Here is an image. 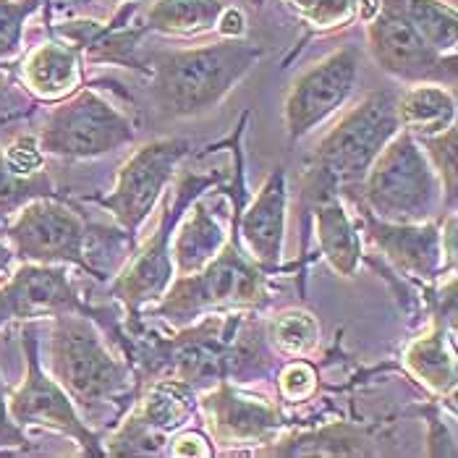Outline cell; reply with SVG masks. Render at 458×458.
I'll return each instance as SVG.
<instances>
[{
	"instance_id": "1",
	"label": "cell",
	"mask_w": 458,
	"mask_h": 458,
	"mask_svg": "<svg viewBox=\"0 0 458 458\" xmlns=\"http://www.w3.org/2000/svg\"><path fill=\"white\" fill-rule=\"evenodd\" d=\"M265 50L247 37L152 53L149 100L168 121L208 115L259 66Z\"/></svg>"
},
{
	"instance_id": "2",
	"label": "cell",
	"mask_w": 458,
	"mask_h": 458,
	"mask_svg": "<svg viewBox=\"0 0 458 458\" xmlns=\"http://www.w3.org/2000/svg\"><path fill=\"white\" fill-rule=\"evenodd\" d=\"M50 375L71 395L84 422L98 424L131 393V369L113 353L89 315L50 318Z\"/></svg>"
},
{
	"instance_id": "3",
	"label": "cell",
	"mask_w": 458,
	"mask_h": 458,
	"mask_svg": "<svg viewBox=\"0 0 458 458\" xmlns=\"http://www.w3.org/2000/svg\"><path fill=\"white\" fill-rule=\"evenodd\" d=\"M395 103L398 95L393 89H377L349 107L318 141L312 168L307 174V178H312L307 191L318 194V199L325 194L353 191L383 147L401 131Z\"/></svg>"
},
{
	"instance_id": "4",
	"label": "cell",
	"mask_w": 458,
	"mask_h": 458,
	"mask_svg": "<svg viewBox=\"0 0 458 458\" xmlns=\"http://www.w3.org/2000/svg\"><path fill=\"white\" fill-rule=\"evenodd\" d=\"M267 301V273H262L239 244L236 225L225 247L202 270L176 276L149 312L171 327H189L212 312L259 310Z\"/></svg>"
},
{
	"instance_id": "5",
	"label": "cell",
	"mask_w": 458,
	"mask_h": 458,
	"mask_svg": "<svg viewBox=\"0 0 458 458\" xmlns=\"http://www.w3.org/2000/svg\"><path fill=\"white\" fill-rule=\"evenodd\" d=\"M359 205L388 223H424L445 215L443 183L417 137L398 131L356 186Z\"/></svg>"
},
{
	"instance_id": "6",
	"label": "cell",
	"mask_w": 458,
	"mask_h": 458,
	"mask_svg": "<svg viewBox=\"0 0 458 458\" xmlns=\"http://www.w3.org/2000/svg\"><path fill=\"white\" fill-rule=\"evenodd\" d=\"M223 178L225 176L220 171H212V174L186 171L176 181L174 197L165 199L152 236L141 244L140 251L123 265V270L110 283V296L118 299L131 318H137L141 310L157 304L163 293L168 291L171 281L176 278L174 257H171L174 231L186 210L191 208V202L205 197L212 186L223 183Z\"/></svg>"
},
{
	"instance_id": "7",
	"label": "cell",
	"mask_w": 458,
	"mask_h": 458,
	"mask_svg": "<svg viewBox=\"0 0 458 458\" xmlns=\"http://www.w3.org/2000/svg\"><path fill=\"white\" fill-rule=\"evenodd\" d=\"M37 137L47 157L79 163L131 147L137 141V129L131 118L103 92L81 87L71 98L55 103Z\"/></svg>"
},
{
	"instance_id": "8",
	"label": "cell",
	"mask_w": 458,
	"mask_h": 458,
	"mask_svg": "<svg viewBox=\"0 0 458 458\" xmlns=\"http://www.w3.org/2000/svg\"><path fill=\"white\" fill-rule=\"evenodd\" d=\"M16 262L66 265L103 281L106 276L92 262L89 225L71 205L55 197H37L13 212L3 225Z\"/></svg>"
},
{
	"instance_id": "9",
	"label": "cell",
	"mask_w": 458,
	"mask_h": 458,
	"mask_svg": "<svg viewBox=\"0 0 458 458\" xmlns=\"http://www.w3.org/2000/svg\"><path fill=\"white\" fill-rule=\"evenodd\" d=\"M189 152L191 141L183 137H160L141 144L118 168L113 189L106 197H92V202L110 212L123 236L134 242Z\"/></svg>"
},
{
	"instance_id": "10",
	"label": "cell",
	"mask_w": 458,
	"mask_h": 458,
	"mask_svg": "<svg viewBox=\"0 0 458 458\" xmlns=\"http://www.w3.org/2000/svg\"><path fill=\"white\" fill-rule=\"evenodd\" d=\"M21 352H24V377L13 390H8V411L21 429H50L71 437L79 445L81 456H106L100 435L84 422L71 395L61 383L42 367L39 341L35 327L24 322L21 330Z\"/></svg>"
},
{
	"instance_id": "11",
	"label": "cell",
	"mask_w": 458,
	"mask_h": 458,
	"mask_svg": "<svg viewBox=\"0 0 458 458\" xmlns=\"http://www.w3.org/2000/svg\"><path fill=\"white\" fill-rule=\"evenodd\" d=\"M367 24V47L372 61L390 79L403 84L437 81L456 87L458 58L435 53L411 27L401 0H380V8Z\"/></svg>"
},
{
	"instance_id": "12",
	"label": "cell",
	"mask_w": 458,
	"mask_h": 458,
	"mask_svg": "<svg viewBox=\"0 0 458 458\" xmlns=\"http://www.w3.org/2000/svg\"><path fill=\"white\" fill-rule=\"evenodd\" d=\"M359 50L338 47L307 69L288 89L283 103V123L288 141L304 140L330 115L344 110L359 84Z\"/></svg>"
},
{
	"instance_id": "13",
	"label": "cell",
	"mask_w": 458,
	"mask_h": 458,
	"mask_svg": "<svg viewBox=\"0 0 458 458\" xmlns=\"http://www.w3.org/2000/svg\"><path fill=\"white\" fill-rule=\"evenodd\" d=\"M210 427L212 445H220L225 456L257 454L259 448L278 440L283 427L281 409L265 395H254L233 388L228 380H220L199 401Z\"/></svg>"
},
{
	"instance_id": "14",
	"label": "cell",
	"mask_w": 458,
	"mask_h": 458,
	"mask_svg": "<svg viewBox=\"0 0 458 458\" xmlns=\"http://www.w3.org/2000/svg\"><path fill=\"white\" fill-rule=\"evenodd\" d=\"M69 312L92 318V310L79 299L66 265L21 262L0 281V330L11 322H35Z\"/></svg>"
},
{
	"instance_id": "15",
	"label": "cell",
	"mask_w": 458,
	"mask_h": 458,
	"mask_svg": "<svg viewBox=\"0 0 458 458\" xmlns=\"http://www.w3.org/2000/svg\"><path fill=\"white\" fill-rule=\"evenodd\" d=\"M194 390L186 380H155L144 390L134 414L106 448V456L155 454L163 445V435L186 427L194 417Z\"/></svg>"
},
{
	"instance_id": "16",
	"label": "cell",
	"mask_w": 458,
	"mask_h": 458,
	"mask_svg": "<svg viewBox=\"0 0 458 458\" xmlns=\"http://www.w3.org/2000/svg\"><path fill=\"white\" fill-rule=\"evenodd\" d=\"M359 228L383 251V257L390 265L406 278L432 283L448 273L445 257H443V242H440V220L388 223L361 208Z\"/></svg>"
},
{
	"instance_id": "17",
	"label": "cell",
	"mask_w": 458,
	"mask_h": 458,
	"mask_svg": "<svg viewBox=\"0 0 458 458\" xmlns=\"http://www.w3.org/2000/svg\"><path fill=\"white\" fill-rule=\"evenodd\" d=\"M233 225L249 259L262 273H276L283 262L288 225V176L283 168L267 174L242 217H233Z\"/></svg>"
},
{
	"instance_id": "18",
	"label": "cell",
	"mask_w": 458,
	"mask_h": 458,
	"mask_svg": "<svg viewBox=\"0 0 458 458\" xmlns=\"http://www.w3.org/2000/svg\"><path fill=\"white\" fill-rule=\"evenodd\" d=\"M16 79L35 103L55 106L84 87L81 50L61 37L45 39L24 55Z\"/></svg>"
},
{
	"instance_id": "19",
	"label": "cell",
	"mask_w": 458,
	"mask_h": 458,
	"mask_svg": "<svg viewBox=\"0 0 458 458\" xmlns=\"http://www.w3.org/2000/svg\"><path fill=\"white\" fill-rule=\"evenodd\" d=\"M315 236L322 259L341 278H353L361 262V228L341 194H325L315 202Z\"/></svg>"
},
{
	"instance_id": "20",
	"label": "cell",
	"mask_w": 458,
	"mask_h": 458,
	"mask_svg": "<svg viewBox=\"0 0 458 458\" xmlns=\"http://www.w3.org/2000/svg\"><path fill=\"white\" fill-rule=\"evenodd\" d=\"M403 367L437 398L454 395L458 383L454 325L445 327V322L437 319L429 330L420 333L403 352Z\"/></svg>"
},
{
	"instance_id": "21",
	"label": "cell",
	"mask_w": 458,
	"mask_h": 458,
	"mask_svg": "<svg viewBox=\"0 0 458 458\" xmlns=\"http://www.w3.org/2000/svg\"><path fill=\"white\" fill-rule=\"evenodd\" d=\"M225 242H228V233L220 217L210 212L205 197L194 199L176 225L174 242H171L176 276H191L202 270L210 259L217 257V251L225 247Z\"/></svg>"
},
{
	"instance_id": "22",
	"label": "cell",
	"mask_w": 458,
	"mask_h": 458,
	"mask_svg": "<svg viewBox=\"0 0 458 458\" xmlns=\"http://www.w3.org/2000/svg\"><path fill=\"white\" fill-rule=\"evenodd\" d=\"M395 110L403 131L417 140L432 137L456 123V92L454 87L437 81L406 84V89L398 95Z\"/></svg>"
},
{
	"instance_id": "23",
	"label": "cell",
	"mask_w": 458,
	"mask_h": 458,
	"mask_svg": "<svg viewBox=\"0 0 458 458\" xmlns=\"http://www.w3.org/2000/svg\"><path fill=\"white\" fill-rule=\"evenodd\" d=\"M254 456H377V451L372 448V440L364 429L333 422L312 432L273 440Z\"/></svg>"
},
{
	"instance_id": "24",
	"label": "cell",
	"mask_w": 458,
	"mask_h": 458,
	"mask_svg": "<svg viewBox=\"0 0 458 458\" xmlns=\"http://www.w3.org/2000/svg\"><path fill=\"white\" fill-rule=\"evenodd\" d=\"M223 0H152L141 16V30L163 37H202L215 32Z\"/></svg>"
},
{
	"instance_id": "25",
	"label": "cell",
	"mask_w": 458,
	"mask_h": 458,
	"mask_svg": "<svg viewBox=\"0 0 458 458\" xmlns=\"http://www.w3.org/2000/svg\"><path fill=\"white\" fill-rule=\"evenodd\" d=\"M406 19L440 55H456L458 11L445 0H401Z\"/></svg>"
},
{
	"instance_id": "26",
	"label": "cell",
	"mask_w": 458,
	"mask_h": 458,
	"mask_svg": "<svg viewBox=\"0 0 458 458\" xmlns=\"http://www.w3.org/2000/svg\"><path fill=\"white\" fill-rule=\"evenodd\" d=\"M267 338L270 344L291 359H307L318 352L322 327L319 319L307 310H283L267 322Z\"/></svg>"
},
{
	"instance_id": "27",
	"label": "cell",
	"mask_w": 458,
	"mask_h": 458,
	"mask_svg": "<svg viewBox=\"0 0 458 458\" xmlns=\"http://www.w3.org/2000/svg\"><path fill=\"white\" fill-rule=\"evenodd\" d=\"M55 183L47 171L37 174V176H16L5 160H3V149H0V220L3 225L8 223V217L19 208H24L27 202H32L37 197H55Z\"/></svg>"
},
{
	"instance_id": "28",
	"label": "cell",
	"mask_w": 458,
	"mask_h": 458,
	"mask_svg": "<svg viewBox=\"0 0 458 458\" xmlns=\"http://www.w3.org/2000/svg\"><path fill=\"white\" fill-rule=\"evenodd\" d=\"M427 152L435 174L443 183V197H445V210H456V191H458V126H448L440 134L422 137L417 140Z\"/></svg>"
},
{
	"instance_id": "29",
	"label": "cell",
	"mask_w": 458,
	"mask_h": 458,
	"mask_svg": "<svg viewBox=\"0 0 458 458\" xmlns=\"http://www.w3.org/2000/svg\"><path fill=\"white\" fill-rule=\"evenodd\" d=\"M42 5L45 0H0V66L21 55L27 24Z\"/></svg>"
},
{
	"instance_id": "30",
	"label": "cell",
	"mask_w": 458,
	"mask_h": 458,
	"mask_svg": "<svg viewBox=\"0 0 458 458\" xmlns=\"http://www.w3.org/2000/svg\"><path fill=\"white\" fill-rule=\"evenodd\" d=\"M299 13L315 35H327L359 19V0H307Z\"/></svg>"
},
{
	"instance_id": "31",
	"label": "cell",
	"mask_w": 458,
	"mask_h": 458,
	"mask_svg": "<svg viewBox=\"0 0 458 458\" xmlns=\"http://www.w3.org/2000/svg\"><path fill=\"white\" fill-rule=\"evenodd\" d=\"M3 149V160L5 165L16 174V176H37L42 171H47V155L39 144L37 131H24V134H13L5 144H0Z\"/></svg>"
},
{
	"instance_id": "32",
	"label": "cell",
	"mask_w": 458,
	"mask_h": 458,
	"mask_svg": "<svg viewBox=\"0 0 458 458\" xmlns=\"http://www.w3.org/2000/svg\"><path fill=\"white\" fill-rule=\"evenodd\" d=\"M37 103L24 92L19 79L11 71H0V140L19 121L35 113Z\"/></svg>"
},
{
	"instance_id": "33",
	"label": "cell",
	"mask_w": 458,
	"mask_h": 458,
	"mask_svg": "<svg viewBox=\"0 0 458 458\" xmlns=\"http://www.w3.org/2000/svg\"><path fill=\"white\" fill-rule=\"evenodd\" d=\"M318 369L307 359H293L278 375V393L288 403H304L318 393Z\"/></svg>"
},
{
	"instance_id": "34",
	"label": "cell",
	"mask_w": 458,
	"mask_h": 458,
	"mask_svg": "<svg viewBox=\"0 0 458 458\" xmlns=\"http://www.w3.org/2000/svg\"><path fill=\"white\" fill-rule=\"evenodd\" d=\"M30 448H32L30 435L13 422V417L8 411V388H5V380L0 375V454H5V451H30Z\"/></svg>"
},
{
	"instance_id": "35",
	"label": "cell",
	"mask_w": 458,
	"mask_h": 458,
	"mask_svg": "<svg viewBox=\"0 0 458 458\" xmlns=\"http://www.w3.org/2000/svg\"><path fill=\"white\" fill-rule=\"evenodd\" d=\"M168 454L176 458L215 456V445H212L210 437H205L202 432H197V429H183V432H178L176 437L171 440Z\"/></svg>"
},
{
	"instance_id": "36",
	"label": "cell",
	"mask_w": 458,
	"mask_h": 458,
	"mask_svg": "<svg viewBox=\"0 0 458 458\" xmlns=\"http://www.w3.org/2000/svg\"><path fill=\"white\" fill-rule=\"evenodd\" d=\"M215 32L223 39H242V37H247V13L239 5H223V11L217 16V24H215Z\"/></svg>"
},
{
	"instance_id": "37",
	"label": "cell",
	"mask_w": 458,
	"mask_h": 458,
	"mask_svg": "<svg viewBox=\"0 0 458 458\" xmlns=\"http://www.w3.org/2000/svg\"><path fill=\"white\" fill-rule=\"evenodd\" d=\"M13 262H16V254H13V249L8 242H3L0 239V281L11 273V267H13Z\"/></svg>"
},
{
	"instance_id": "38",
	"label": "cell",
	"mask_w": 458,
	"mask_h": 458,
	"mask_svg": "<svg viewBox=\"0 0 458 458\" xmlns=\"http://www.w3.org/2000/svg\"><path fill=\"white\" fill-rule=\"evenodd\" d=\"M285 3H291V5H293V8H301V5H304V3H307V0H285Z\"/></svg>"
},
{
	"instance_id": "39",
	"label": "cell",
	"mask_w": 458,
	"mask_h": 458,
	"mask_svg": "<svg viewBox=\"0 0 458 458\" xmlns=\"http://www.w3.org/2000/svg\"><path fill=\"white\" fill-rule=\"evenodd\" d=\"M98 3H123V0H98Z\"/></svg>"
}]
</instances>
